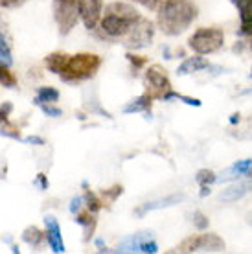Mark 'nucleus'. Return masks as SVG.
Segmentation results:
<instances>
[{
  "label": "nucleus",
  "mask_w": 252,
  "mask_h": 254,
  "mask_svg": "<svg viewBox=\"0 0 252 254\" xmlns=\"http://www.w3.org/2000/svg\"><path fill=\"white\" fill-rule=\"evenodd\" d=\"M157 22L166 35H181L197 17V7L189 0L170 2L157 9Z\"/></svg>",
  "instance_id": "f257e3e1"
},
{
  "label": "nucleus",
  "mask_w": 252,
  "mask_h": 254,
  "mask_svg": "<svg viewBox=\"0 0 252 254\" xmlns=\"http://www.w3.org/2000/svg\"><path fill=\"white\" fill-rule=\"evenodd\" d=\"M142 19L140 13L127 2H113L105 7L100 19V28L103 35L111 39H124L132 26Z\"/></svg>",
  "instance_id": "f03ea898"
},
{
  "label": "nucleus",
  "mask_w": 252,
  "mask_h": 254,
  "mask_svg": "<svg viewBox=\"0 0 252 254\" xmlns=\"http://www.w3.org/2000/svg\"><path fill=\"white\" fill-rule=\"evenodd\" d=\"M101 66V58L96 54H88V52H81L76 56H66L63 68L59 77L66 83H77L85 81L90 77L96 76V72Z\"/></svg>",
  "instance_id": "7ed1b4c3"
},
{
  "label": "nucleus",
  "mask_w": 252,
  "mask_h": 254,
  "mask_svg": "<svg viewBox=\"0 0 252 254\" xmlns=\"http://www.w3.org/2000/svg\"><path fill=\"white\" fill-rule=\"evenodd\" d=\"M223 43H225V33L219 28H199L188 41L189 48L201 56L217 52Z\"/></svg>",
  "instance_id": "20e7f679"
},
{
  "label": "nucleus",
  "mask_w": 252,
  "mask_h": 254,
  "mask_svg": "<svg viewBox=\"0 0 252 254\" xmlns=\"http://www.w3.org/2000/svg\"><path fill=\"white\" fill-rule=\"evenodd\" d=\"M144 87H145V92L151 96L153 100H166V96L173 90L166 70L162 66H158V64H153V66H149V68L145 70Z\"/></svg>",
  "instance_id": "39448f33"
},
{
  "label": "nucleus",
  "mask_w": 252,
  "mask_h": 254,
  "mask_svg": "<svg viewBox=\"0 0 252 254\" xmlns=\"http://www.w3.org/2000/svg\"><path fill=\"white\" fill-rule=\"evenodd\" d=\"M223 251H225V242L217 234L191 236L177 247V253H223Z\"/></svg>",
  "instance_id": "423d86ee"
},
{
  "label": "nucleus",
  "mask_w": 252,
  "mask_h": 254,
  "mask_svg": "<svg viewBox=\"0 0 252 254\" xmlns=\"http://www.w3.org/2000/svg\"><path fill=\"white\" fill-rule=\"evenodd\" d=\"M79 0H54V19H56L61 35L72 32L79 17Z\"/></svg>",
  "instance_id": "0eeeda50"
},
{
  "label": "nucleus",
  "mask_w": 252,
  "mask_h": 254,
  "mask_svg": "<svg viewBox=\"0 0 252 254\" xmlns=\"http://www.w3.org/2000/svg\"><path fill=\"white\" fill-rule=\"evenodd\" d=\"M153 35H155L153 22L142 17V19L129 30V33H127L126 37H124V45H126L129 50H142V48L151 45Z\"/></svg>",
  "instance_id": "6e6552de"
},
{
  "label": "nucleus",
  "mask_w": 252,
  "mask_h": 254,
  "mask_svg": "<svg viewBox=\"0 0 252 254\" xmlns=\"http://www.w3.org/2000/svg\"><path fill=\"white\" fill-rule=\"evenodd\" d=\"M116 253H145V254H155L158 253V245L153 240L151 232H140L131 238H126L124 242L118 245Z\"/></svg>",
  "instance_id": "1a4fd4ad"
},
{
  "label": "nucleus",
  "mask_w": 252,
  "mask_h": 254,
  "mask_svg": "<svg viewBox=\"0 0 252 254\" xmlns=\"http://www.w3.org/2000/svg\"><path fill=\"white\" fill-rule=\"evenodd\" d=\"M79 19L87 30H94L103 15V0H79Z\"/></svg>",
  "instance_id": "9d476101"
},
{
  "label": "nucleus",
  "mask_w": 252,
  "mask_h": 254,
  "mask_svg": "<svg viewBox=\"0 0 252 254\" xmlns=\"http://www.w3.org/2000/svg\"><path fill=\"white\" fill-rule=\"evenodd\" d=\"M44 225H46V242L50 245V249L54 253H64V242L63 236H61V227L54 216H46L44 217Z\"/></svg>",
  "instance_id": "9b49d317"
},
{
  "label": "nucleus",
  "mask_w": 252,
  "mask_h": 254,
  "mask_svg": "<svg viewBox=\"0 0 252 254\" xmlns=\"http://www.w3.org/2000/svg\"><path fill=\"white\" fill-rule=\"evenodd\" d=\"M240 11V33L252 35V0H230Z\"/></svg>",
  "instance_id": "f8f14e48"
},
{
  "label": "nucleus",
  "mask_w": 252,
  "mask_h": 254,
  "mask_svg": "<svg viewBox=\"0 0 252 254\" xmlns=\"http://www.w3.org/2000/svg\"><path fill=\"white\" fill-rule=\"evenodd\" d=\"M249 191H252V181H240V183H234L227 190L221 191L219 199L223 203H234V201L243 199Z\"/></svg>",
  "instance_id": "ddd939ff"
},
{
  "label": "nucleus",
  "mask_w": 252,
  "mask_h": 254,
  "mask_svg": "<svg viewBox=\"0 0 252 254\" xmlns=\"http://www.w3.org/2000/svg\"><path fill=\"white\" fill-rule=\"evenodd\" d=\"M184 199L183 193H173V195L162 197V199H157V201H151V203L142 204L140 208H136V216H144L151 210H160V208H168V206H173V204H179Z\"/></svg>",
  "instance_id": "4468645a"
},
{
  "label": "nucleus",
  "mask_w": 252,
  "mask_h": 254,
  "mask_svg": "<svg viewBox=\"0 0 252 254\" xmlns=\"http://www.w3.org/2000/svg\"><path fill=\"white\" fill-rule=\"evenodd\" d=\"M241 175H252V159H245L236 162L234 166H230L227 172L221 173L219 177L215 179V183H225L228 179H236Z\"/></svg>",
  "instance_id": "2eb2a0df"
},
{
  "label": "nucleus",
  "mask_w": 252,
  "mask_h": 254,
  "mask_svg": "<svg viewBox=\"0 0 252 254\" xmlns=\"http://www.w3.org/2000/svg\"><path fill=\"white\" fill-rule=\"evenodd\" d=\"M210 63L208 59L201 58V54H197L195 58H188L179 68H177V74L179 76H188V74H193V72H201V70L208 68Z\"/></svg>",
  "instance_id": "dca6fc26"
},
{
  "label": "nucleus",
  "mask_w": 252,
  "mask_h": 254,
  "mask_svg": "<svg viewBox=\"0 0 252 254\" xmlns=\"http://www.w3.org/2000/svg\"><path fill=\"white\" fill-rule=\"evenodd\" d=\"M151 102H153V98L145 92V94L138 96V98H134V100H131V102L127 103L126 107H124V113H126V115L149 113V111H151Z\"/></svg>",
  "instance_id": "f3484780"
},
{
  "label": "nucleus",
  "mask_w": 252,
  "mask_h": 254,
  "mask_svg": "<svg viewBox=\"0 0 252 254\" xmlns=\"http://www.w3.org/2000/svg\"><path fill=\"white\" fill-rule=\"evenodd\" d=\"M74 221L77 225H81L83 230H85V242L90 240V236L94 234L96 230V217H94V212H90V210H85V212H77L76 214V219Z\"/></svg>",
  "instance_id": "a211bd4d"
},
{
  "label": "nucleus",
  "mask_w": 252,
  "mask_h": 254,
  "mask_svg": "<svg viewBox=\"0 0 252 254\" xmlns=\"http://www.w3.org/2000/svg\"><path fill=\"white\" fill-rule=\"evenodd\" d=\"M66 56H68V54H64V52H54V54H50V56H46V58H44V64H46V68L50 70L52 74L59 76L64 61H66Z\"/></svg>",
  "instance_id": "6ab92c4d"
},
{
  "label": "nucleus",
  "mask_w": 252,
  "mask_h": 254,
  "mask_svg": "<svg viewBox=\"0 0 252 254\" xmlns=\"http://www.w3.org/2000/svg\"><path fill=\"white\" fill-rule=\"evenodd\" d=\"M59 100V90L54 89V87H39L37 94L33 98V103L35 105H43V103H56Z\"/></svg>",
  "instance_id": "aec40b11"
},
{
  "label": "nucleus",
  "mask_w": 252,
  "mask_h": 254,
  "mask_svg": "<svg viewBox=\"0 0 252 254\" xmlns=\"http://www.w3.org/2000/svg\"><path fill=\"white\" fill-rule=\"evenodd\" d=\"M44 236H46V232L39 230L37 227H28V229H24V232H22V240H24L28 245L39 247V245L43 243Z\"/></svg>",
  "instance_id": "412c9836"
},
{
  "label": "nucleus",
  "mask_w": 252,
  "mask_h": 254,
  "mask_svg": "<svg viewBox=\"0 0 252 254\" xmlns=\"http://www.w3.org/2000/svg\"><path fill=\"white\" fill-rule=\"evenodd\" d=\"M0 63L7 64V66L13 64L11 46L7 43V39H6V35H4V32H2V28H0Z\"/></svg>",
  "instance_id": "4be33fe9"
},
{
  "label": "nucleus",
  "mask_w": 252,
  "mask_h": 254,
  "mask_svg": "<svg viewBox=\"0 0 252 254\" xmlns=\"http://www.w3.org/2000/svg\"><path fill=\"white\" fill-rule=\"evenodd\" d=\"M0 85L6 89H15L17 87V76L13 74L7 64L0 63Z\"/></svg>",
  "instance_id": "5701e85b"
},
{
  "label": "nucleus",
  "mask_w": 252,
  "mask_h": 254,
  "mask_svg": "<svg viewBox=\"0 0 252 254\" xmlns=\"http://www.w3.org/2000/svg\"><path fill=\"white\" fill-rule=\"evenodd\" d=\"M85 206H87V210H90V212H100L103 206H105V203H103V199H101L100 195H96L94 191L87 190V193H85Z\"/></svg>",
  "instance_id": "b1692460"
},
{
  "label": "nucleus",
  "mask_w": 252,
  "mask_h": 254,
  "mask_svg": "<svg viewBox=\"0 0 252 254\" xmlns=\"http://www.w3.org/2000/svg\"><path fill=\"white\" fill-rule=\"evenodd\" d=\"M188 217H189V221L193 223V227H195V229H199V230L208 229V225H210L208 217L204 216L202 212H199V210H195L193 214H188Z\"/></svg>",
  "instance_id": "393cba45"
},
{
  "label": "nucleus",
  "mask_w": 252,
  "mask_h": 254,
  "mask_svg": "<svg viewBox=\"0 0 252 254\" xmlns=\"http://www.w3.org/2000/svg\"><path fill=\"white\" fill-rule=\"evenodd\" d=\"M215 179H217V175L212 170H201V172L197 173L195 181L199 183V186H210L215 183Z\"/></svg>",
  "instance_id": "a878e982"
},
{
  "label": "nucleus",
  "mask_w": 252,
  "mask_h": 254,
  "mask_svg": "<svg viewBox=\"0 0 252 254\" xmlns=\"http://www.w3.org/2000/svg\"><path fill=\"white\" fill-rule=\"evenodd\" d=\"M170 100H181V102H184L186 105H193V107H201V100H197V98H189V96H183L179 94V92H173L171 90L170 94L166 96L164 102H170Z\"/></svg>",
  "instance_id": "bb28decb"
},
{
  "label": "nucleus",
  "mask_w": 252,
  "mask_h": 254,
  "mask_svg": "<svg viewBox=\"0 0 252 254\" xmlns=\"http://www.w3.org/2000/svg\"><path fill=\"white\" fill-rule=\"evenodd\" d=\"M122 191H124V188L122 186H113V188H109V190H103V203H105V206H109V203H114L118 197L122 195Z\"/></svg>",
  "instance_id": "cd10ccee"
},
{
  "label": "nucleus",
  "mask_w": 252,
  "mask_h": 254,
  "mask_svg": "<svg viewBox=\"0 0 252 254\" xmlns=\"http://www.w3.org/2000/svg\"><path fill=\"white\" fill-rule=\"evenodd\" d=\"M0 134L2 136H9V138H15V140H22V136H20L19 129L15 126H11L9 122L7 124H4V126H0Z\"/></svg>",
  "instance_id": "c85d7f7f"
},
{
  "label": "nucleus",
  "mask_w": 252,
  "mask_h": 254,
  "mask_svg": "<svg viewBox=\"0 0 252 254\" xmlns=\"http://www.w3.org/2000/svg\"><path fill=\"white\" fill-rule=\"evenodd\" d=\"M41 111H43L46 116H50V118H59V116H63V111L59 107H54V103H43V105H39Z\"/></svg>",
  "instance_id": "c756f323"
},
{
  "label": "nucleus",
  "mask_w": 252,
  "mask_h": 254,
  "mask_svg": "<svg viewBox=\"0 0 252 254\" xmlns=\"http://www.w3.org/2000/svg\"><path fill=\"white\" fill-rule=\"evenodd\" d=\"M13 111V105L9 102H4L0 105V126H4L9 122V115H11Z\"/></svg>",
  "instance_id": "7c9ffc66"
},
{
  "label": "nucleus",
  "mask_w": 252,
  "mask_h": 254,
  "mask_svg": "<svg viewBox=\"0 0 252 254\" xmlns=\"http://www.w3.org/2000/svg\"><path fill=\"white\" fill-rule=\"evenodd\" d=\"M126 58L129 59V63L132 64V68H134V70L142 68V66L147 63V59H145V58H142V56H134V54H127Z\"/></svg>",
  "instance_id": "2f4dec72"
},
{
  "label": "nucleus",
  "mask_w": 252,
  "mask_h": 254,
  "mask_svg": "<svg viewBox=\"0 0 252 254\" xmlns=\"http://www.w3.org/2000/svg\"><path fill=\"white\" fill-rule=\"evenodd\" d=\"M83 203H85V199H83V197H74V199L70 201V212H72V214H77V212L81 210Z\"/></svg>",
  "instance_id": "473e14b6"
},
{
  "label": "nucleus",
  "mask_w": 252,
  "mask_h": 254,
  "mask_svg": "<svg viewBox=\"0 0 252 254\" xmlns=\"http://www.w3.org/2000/svg\"><path fill=\"white\" fill-rule=\"evenodd\" d=\"M22 142H26V144H35V146H44V140L41 136H28V138H22Z\"/></svg>",
  "instance_id": "72a5a7b5"
},
{
  "label": "nucleus",
  "mask_w": 252,
  "mask_h": 254,
  "mask_svg": "<svg viewBox=\"0 0 252 254\" xmlns=\"http://www.w3.org/2000/svg\"><path fill=\"white\" fill-rule=\"evenodd\" d=\"M35 183H37V185L41 186L43 190H46V188H48V179H46V175H44V173H39L37 181H35Z\"/></svg>",
  "instance_id": "f704fd0d"
},
{
  "label": "nucleus",
  "mask_w": 252,
  "mask_h": 254,
  "mask_svg": "<svg viewBox=\"0 0 252 254\" xmlns=\"http://www.w3.org/2000/svg\"><path fill=\"white\" fill-rule=\"evenodd\" d=\"M22 0H0V7H15L19 6Z\"/></svg>",
  "instance_id": "c9c22d12"
},
{
  "label": "nucleus",
  "mask_w": 252,
  "mask_h": 254,
  "mask_svg": "<svg viewBox=\"0 0 252 254\" xmlns=\"http://www.w3.org/2000/svg\"><path fill=\"white\" fill-rule=\"evenodd\" d=\"M134 2H140V4H144V6L149 7V9H153V7H155V2H157V0H134Z\"/></svg>",
  "instance_id": "e433bc0d"
},
{
  "label": "nucleus",
  "mask_w": 252,
  "mask_h": 254,
  "mask_svg": "<svg viewBox=\"0 0 252 254\" xmlns=\"http://www.w3.org/2000/svg\"><path fill=\"white\" fill-rule=\"evenodd\" d=\"M170 2H179V0H157V2H155V7H153V9H158L160 6H164V4H170Z\"/></svg>",
  "instance_id": "4c0bfd02"
},
{
  "label": "nucleus",
  "mask_w": 252,
  "mask_h": 254,
  "mask_svg": "<svg viewBox=\"0 0 252 254\" xmlns=\"http://www.w3.org/2000/svg\"><path fill=\"white\" fill-rule=\"evenodd\" d=\"M96 245H98V251H100V253H103V251H107V247L103 245V242H101V240H96Z\"/></svg>",
  "instance_id": "58836bf2"
},
{
  "label": "nucleus",
  "mask_w": 252,
  "mask_h": 254,
  "mask_svg": "<svg viewBox=\"0 0 252 254\" xmlns=\"http://www.w3.org/2000/svg\"><path fill=\"white\" fill-rule=\"evenodd\" d=\"M210 193V186H201V197H206Z\"/></svg>",
  "instance_id": "ea45409f"
},
{
  "label": "nucleus",
  "mask_w": 252,
  "mask_h": 254,
  "mask_svg": "<svg viewBox=\"0 0 252 254\" xmlns=\"http://www.w3.org/2000/svg\"><path fill=\"white\" fill-rule=\"evenodd\" d=\"M245 221H247V225H251V227H252V210L245 216Z\"/></svg>",
  "instance_id": "a19ab883"
},
{
  "label": "nucleus",
  "mask_w": 252,
  "mask_h": 254,
  "mask_svg": "<svg viewBox=\"0 0 252 254\" xmlns=\"http://www.w3.org/2000/svg\"><path fill=\"white\" fill-rule=\"evenodd\" d=\"M240 122V115H232V118H230V124H238Z\"/></svg>",
  "instance_id": "79ce46f5"
},
{
  "label": "nucleus",
  "mask_w": 252,
  "mask_h": 254,
  "mask_svg": "<svg viewBox=\"0 0 252 254\" xmlns=\"http://www.w3.org/2000/svg\"><path fill=\"white\" fill-rule=\"evenodd\" d=\"M241 94H243V96H249V94H252V87H251V89H245V90H243V92H241Z\"/></svg>",
  "instance_id": "37998d69"
},
{
  "label": "nucleus",
  "mask_w": 252,
  "mask_h": 254,
  "mask_svg": "<svg viewBox=\"0 0 252 254\" xmlns=\"http://www.w3.org/2000/svg\"><path fill=\"white\" fill-rule=\"evenodd\" d=\"M249 77H252V70H251V76H249Z\"/></svg>",
  "instance_id": "c03bdc74"
}]
</instances>
